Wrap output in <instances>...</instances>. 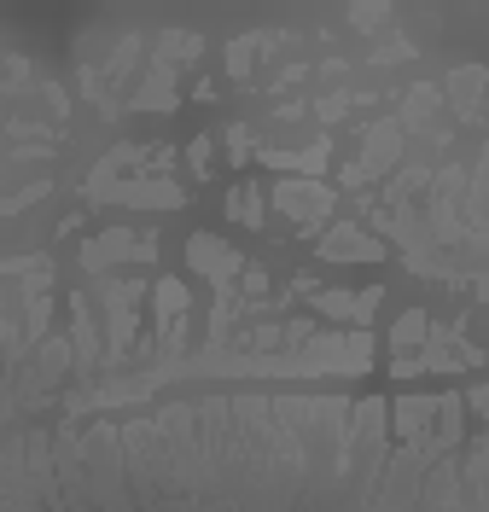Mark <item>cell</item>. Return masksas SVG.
<instances>
[{
	"mask_svg": "<svg viewBox=\"0 0 489 512\" xmlns=\"http://www.w3.org/2000/svg\"><path fill=\"white\" fill-rule=\"evenodd\" d=\"M88 460H94V501L99 507H123V454H117V431H94L88 437Z\"/></svg>",
	"mask_w": 489,
	"mask_h": 512,
	"instance_id": "6da1fadb",
	"label": "cell"
},
{
	"mask_svg": "<svg viewBox=\"0 0 489 512\" xmlns=\"http://www.w3.org/2000/svg\"><path fill=\"white\" fill-rule=\"evenodd\" d=\"M152 303H158L163 350L175 355V350H181V332H187V286H181V280H163V286L152 291Z\"/></svg>",
	"mask_w": 489,
	"mask_h": 512,
	"instance_id": "7a4b0ae2",
	"label": "cell"
},
{
	"mask_svg": "<svg viewBox=\"0 0 489 512\" xmlns=\"http://www.w3.org/2000/svg\"><path fill=\"white\" fill-rule=\"evenodd\" d=\"M315 309L332 315V320H356V326H367L373 309H379V286L356 291V297H350V291H321V297H315Z\"/></svg>",
	"mask_w": 489,
	"mask_h": 512,
	"instance_id": "3957f363",
	"label": "cell"
},
{
	"mask_svg": "<svg viewBox=\"0 0 489 512\" xmlns=\"http://www.w3.org/2000/svg\"><path fill=\"white\" fill-rule=\"evenodd\" d=\"M274 198H280V210H286L297 227H315V222L326 216V204H332L321 187H297V181H286V187L274 192Z\"/></svg>",
	"mask_w": 489,
	"mask_h": 512,
	"instance_id": "277c9868",
	"label": "cell"
},
{
	"mask_svg": "<svg viewBox=\"0 0 489 512\" xmlns=\"http://www.w3.org/2000/svg\"><path fill=\"white\" fill-rule=\"evenodd\" d=\"M187 256H193L198 274H210V280H233V274H239V256H233L222 239H204V233H198L193 245H187Z\"/></svg>",
	"mask_w": 489,
	"mask_h": 512,
	"instance_id": "5b68a950",
	"label": "cell"
},
{
	"mask_svg": "<svg viewBox=\"0 0 489 512\" xmlns=\"http://www.w3.org/2000/svg\"><path fill=\"white\" fill-rule=\"evenodd\" d=\"M321 251L326 256H361V262H379V245H373L367 233H356V227H332Z\"/></svg>",
	"mask_w": 489,
	"mask_h": 512,
	"instance_id": "8992f818",
	"label": "cell"
},
{
	"mask_svg": "<svg viewBox=\"0 0 489 512\" xmlns=\"http://www.w3.org/2000/svg\"><path fill=\"white\" fill-rule=\"evenodd\" d=\"M431 414H437V402H431V396H408V402L396 408V431H402L408 443H425V425H431Z\"/></svg>",
	"mask_w": 489,
	"mask_h": 512,
	"instance_id": "52a82bcc",
	"label": "cell"
},
{
	"mask_svg": "<svg viewBox=\"0 0 489 512\" xmlns=\"http://www.w3.org/2000/svg\"><path fill=\"white\" fill-rule=\"evenodd\" d=\"M129 251H134V239L123 233V227H117V233H105V239H94V245L82 251V262H88V268H111V262H123Z\"/></svg>",
	"mask_w": 489,
	"mask_h": 512,
	"instance_id": "ba28073f",
	"label": "cell"
},
{
	"mask_svg": "<svg viewBox=\"0 0 489 512\" xmlns=\"http://www.w3.org/2000/svg\"><path fill=\"white\" fill-rule=\"evenodd\" d=\"M425 507H455V466H443V472H431L425 478Z\"/></svg>",
	"mask_w": 489,
	"mask_h": 512,
	"instance_id": "9c48e42d",
	"label": "cell"
},
{
	"mask_svg": "<svg viewBox=\"0 0 489 512\" xmlns=\"http://www.w3.org/2000/svg\"><path fill=\"white\" fill-rule=\"evenodd\" d=\"M65 367H70V344H41V361H35V384L59 379Z\"/></svg>",
	"mask_w": 489,
	"mask_h": 512,
	"instance_id": "30bf717a",
	"label": "cell"
},
{
	"mask_svg": "<svg viewBox=\"0 0 489 512\" xmlns=\"http://www.w3.org/2000/svg\"><path fill=\"white\" fill-rule=\"evenodd\" d=\"M233 210H239V222H245V227H257L262 222V192L257 187H239V192H233Z\"/></svg>",
	"mask_w": 489,
	"mask_h": 512,
	"instance_id": "8fae6325",
	"label": "cell"
},
{
	"mask_svg": "<svg viewBox=\"0 0 489 512\" xmlns=\"http://www.w3.org/2000/svg\"><path fill=\"white\" fill-rule=\"evenodd\" d=\"M169 70H152V82H146V88H140V105H169Z\"/></svg>",
	"mask_w": 489,
	"mask_h": 512,
	"instance_id": "7c38bea8",
	"label": "cell"
},
{
	"mask_svg": "<svg viewBox=\"0 0 489 512\" xmlns=\"http://www.w3.org/2000/svg\"><path fill=\"white\" fill-rule=\"evenodd\" d=\"M478 82H484V70H460V76H455V94L466 99V117H478V111H472V99H478Z\"/></svg>",
	"mask_w": 489,
	"mask_h": 512,
	"instance_id": "4fadbf2b",
	"label": "cell"
},
{
	"mask_svg": "<svg viewBox=\"0 0 489 512\" xmlns=\"http://www.w3.org/2000/svg\"><path fill=\"white\" fill-rule=\"evenodd\" d=\"M414 338H425V315H420V309H408L402 326H396V344H414Z\"/></svg>",
	"mask_w": 489,
	"mask_h": 512,
	"instance_id": "5bb4252c",
	"label": "cell"
}]
</instances>
